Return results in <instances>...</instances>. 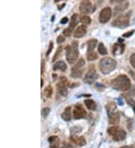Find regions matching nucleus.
<instances>
[{
  "mask_svg": "<svg viewBox=\"0 0 135 148\" xmlns=\"http://www.w3.org/2000/svg\"><path fill=\"white\" fill-rule=\"evenodd\" d=\"M111 86L120 91H128L131 88V81L125 75H119L111 82Z\"/></svg>",
  "mask_w": 135,
  "mask_h": 148,
  "instance_id": "nucleus-1",
  "label": "nucleus"
},
{
  "mask_svg": "<svg viewBox=\"0 0 135 148\" xmlns=\"http://www.w3.org/2000/svg\"><path fill=\"white\" fill-rule=\"evenodd\" d=\"M106 110L107 112L109 123L110 124H116L119 123L120 116H119V112L117 111L116 103L114 102L107 103L106 106Z\"/></svg>",
  "mask_w": 135,
  "mask_h": 148,
  "instance_id": "nucleus-2",
  "label": "nucleus"
},
{
  "mask_svg": "<svg viewBox=\"0 0 135 148\" xmlns=\"http://www.w3.org/2000/svg\"><path fill=\"white\" fill-rule=\"evenodd\" d=\"M116 67V62L111 58H104L100 61L99 68L102 73L107 75L110 73L113 72Z\"/></svg>",
  "mask_w": 135,
  "mask_h": 148,
  "instance_id": "nucleus-3",
  "label": "nucleus"
},
{
  "mask_svg": "<svg viewBox=\"0 0 135 148\" xmlns=\"http://www.w3.org/2000/svg\"><path fill=\"white\" fill-rule=\"evenodd\" d=\"M66 60L69 64H74L77 61L79 56V51H78V43L77 41H73L71 45L67 46L66 48Z\"/></svg>",
  "mask_w": 135,
  "mask_h": 148,
  "instance_id": "nucleus-4",
  "label": "nucleus"
},
{
  "mask_svg": "<svg viewBox=\"0 0 135 148\" xmlns=\"http://www.w3.org/2000/svg\"><path fill=\"white\" fill-rule=\"evenodd\" d=\"M107 132L115 141H123L126 138L127 133L123 129L119 127H111L108 128Z\"/></svg>",
  "mask_w": 135,
  "mask_h": 148,
  "instance_id": "nucleus-5",
  "label": "nucleus"
},
{
  "mask_svg": "<svg viewBox=\"0 0 135 148\" xmlns=\"http://www.w3.org/2000/svg\"><path fill=\"white\" fill-rule=\"evenodd\" d=\"M130 21V14H125L119 15L113 23L112 25L118 27L119 29H125V28L128 27L129 25Z\"/></svg>",
  "mask_w": 135,
  "mask_h": 148,
  "instance_id": "nucleus-6",
  "label": "nucleus"
},
{
  "mask_svg": "<svg viewBox=\"0 0 135 148\" xmlns=\"http://www.w3.org/2000/svg\"><path fill=\"white\" fill-rule=\"evenodd\" d=\"M87 115V113L83 106L80 104H76L74 107L73 110V117L74 119L79 120L86 118Z\"/></svg>",
  "mask_w": 135,
  "mask_h": 148,
  "instance_id": "nucleus-7",
  "label": "nucleus"
},
{
  "mask_svg": "<svg viewBox=\"0 0 135 148\" xmlns=\"http://www.w3.org/2000/svg\"><path fill=\"white\" fill-rule=\"evenodd\" d=\"M111 14L112 10L110 8L106 7L103 8L100 12V15H99V21L101 22V23H106L110 20Z\"/></svg>",
  "mask_w": 135,
  "mask_h": 148,
  "instance_id": "nucleus-8",
  "label": "nucleus"
},
{
  "mask_svg": "<svg viewBox=\"0 0 135 148\" xmlns=\"http://www.w3.org/2000/svg\"><path fill=\"white\" fill-rule=\"evenodd\" d=\"M98 77V76L97 73H96V69L90 68L89 71L87 73L86 76H85L84 82L86 83L92 84L97 79Z\"/></svg>",
  "mask_w": 135,
  "mask_h": 148,
  "instance_id": "nucleus-9",
  "label": "nucleus"
},
{
  "mask_svg": "<svg viewBox=\"0 0 135 148\" xmlns=\"http://www.w3.org/2000/svg\"><path fill=\"white\" fill-rule=\"evenodd\" d=\"M80 12L83 14H87L92 11V5L89 1H84L80 4L79 8Z\"/></svg>",
  "mask_w": 135,
  "mask_h": 148,
  "instance_id": "nucleus-10",
  "label": "nucleus"
},
{
  "mask_svg": "<svg viewBox=\"0 0 135 148\" xmlns=\"http://www.w3.org/2000/svg\"><path fill=\"white\" fill-rule=\"evenodd\" d=\"M87 32V27L86 25H80L78 29H76L74 32V37L76 38H80L83 37L86 34Z\"/></svg>",
  "mask_w": 135,
  "mask_h": 148,
  "instance_id": "nucleus-11",
  "label": "nucleus"
},
{
  "mask_svg": "<svg viewBox=\"0 0 135 148\" xmlns=\"http://www.w3.org/2000/svg\"><path fill=\"white\" fill-rule=\"evenodd\" d=\"M80 22V17L78 16V14H74L71 16V18L70 20V23H69V27L67 28L70 32H73L74 28L77 26V25L78 24V23Z\"/></svg>",
  "mask_w": 135,
  "mask_h": 148,
  "instance_id": "nucleus-12",
  "label": "nucleus"
},
{
  "mask_svg": "<svg viewBox=\"0 0 135 148\" xmlns=\"http://www.w3.org/2000/svg\"><path fill=\"white\" fill-rule=\"evenodd\" d=\"M70 139L71 140L72 142H74L76 145H78V146L80 147L84 146V145H86V144H87L86 139H85V138L83 137V136H71Z\"/></svg>",
  "mask_w": 135,
  "mask_h": 148,
  "instance_id": "nucleus-13",
  "label": "nucleus"
},
{
  "mask_svg": "<svg viewBox=\"0 0 135 148\" xmlns=\"http://www.w3.org/2000/svg\"><path fill=\"white\" fill-rule=\"evenodd\" d=\"M125 45L122 43H115L113 47V53L114 56H119L124 53Z\"/></svg>",
  "mask_w": 135,
  "mask_h": 148,
  "instance_id": "nucleus-14",
  "label": "nucleus"
},
{
  "mask_svg": "<svg viewBox=\"0 0 135 148\" xmlns=\"http://www.w3.org/2000/svg\"><path fill=\"white\" fill-rule=\"evenodd\" d=\"M50 143V148H60V139L57 136H51L48 138Z\"/></svg>",
  "mask_w": 135,
  "mask_h": 148,
  "instance_id": "nucleus-15",
  "label": "nucleus"
},
{
  "mask_svg": "<svg viewBox=\"0 0 135 148\" xmlns=\"http://www.w3.org/2000/svg\"><path fill=\"white\" fill-rule=\"evenodd\" d=\"M61 117L65 121H70L71 119V108L70 106L66 107Z\"/></svg>",
  "mask_w": 135,
  "mask_h": 148,
  "instance_id": "nucleus-16",
  "label": "nucleus"
},
{
  "mask_svg": "<svg viewBox=\"0 0 135 148\" xmlns=\"http://www.w3.org/2000/svg\"><path fill=\"white\" fill-rule=\"evenodd\" d=\"M83 73V68H79V67H77L75 66H74L73 68L71 69V76L73 78H80L81 77Z\"/></svg>",
  "mask_w": 135,
  "mask_h": 148,
  "instance_id": "nucleus-17",
  "label": "nucleus"
},
{
  "mask_svg": "<svg viewBox=\"0 0 135 148\" xmlns=\"http://www.w3.org/2000/svg\"><path fill=\"white\" fill-rule=\"evenodd\" d=\"M98 44V40L96 39H91L87 42V53L93 52L95 48Z\"/></svg>",
  "mask_w": 135,
  "mask_h": 148,
  "instance_id": "nucleus-18",
  "label": "nucleus"
},
{
  "mask_svg": "<svg viewBox=\"0 0 135 148\" xmlns=\"http://www.w3.org/2000/svg\"><path fill=\"white\" fill-rule=\"evenodd\" d=\"M128 6H129L128 2H123V3L119 5H117L116 7H115V9H114L115 14H119L120 12H123V11L128 8Z\"/></svg>",
  "mask_w": 135,
  "mask_h": 148,
  "instance_id": "nucleus-19",
  "label": "nucleus"
},
{
  "mask_svg": "<svg viewBox=\"0 0 135 148\" xmlns=\"http://www.w3.org/2000/svg\"><path fill=\"white\" fill-rule=\"evenodd\" d=\"M67 68V65L65 64V63L62 61H60V62H57L55 64L53 65V70L54 71H65Z\"/></svg>",
  "mask_w": 135,
  "mask_h": 148,
  "instance_id": "nucleus-20",
  "label": "nucleus"
},
{
  "mask_svg": "<svg viewBox=\"0 0 135 148\" xmlns=\"http://www.w3.org/2000/svg\"><path fill=\"white\" fill-rule=\"evenodd\" d=\"M84 103L89 110L94 111L96 109V103L92 100V99H85Z\"/></svg>",
  "mask_w": 135,
  "mask_h": 148,
  "instance_id": "nucleus-21",
  "label": "nucleus"
},
{
  "mask_svg": "<svg viewBox=\"0 0 135 148\" xmlns=\"http://www.w3.org/2000/svg\"><path fill=\"white\" fill-rule=\"evenodd\" d=\"M57 88L59 92H60V94H61L62 96H63V97H66V96L68 95V90H67L65 85H58L57 84Z\"/></svg>",
  "mask_w": 135,
  "mask_h": 148,
  "instance_id": "nucleus-22",
  "label": "nucleus"
},
{
  "mask_svg": "<svg viewBox=\"0 0 135 148\" xmlns=\"http://www.w3.org/2000/svg\"><path fill=\"white\" fill-rule=\"evenodd\" d=\"M53 94V88L51 85H48L46 87L44 90V95L47 98H50Z\"/></svg>",
  "mask_w": 135,
  "mask_h": 148,
  "instance_id": "nucleus-23",
  "label": "nucleus"
},
{
  "mask_svg": "<svg viewBox=\"0 0 135 148\" xmlns=\"http://www.w3.org/2000/svg\"><path fill=\"white\" fill-rule=\"evenodd\" d=\"M98 53L101 55H102V56H105V55L107 54V48L105 47V45L102 43H101L98 45Z\"/></svg>",
  "mask_w": 135,
  "mask_h": 148,
  "instance_id": "nucleus-24",
  "label": "nucleus"
},
{
  "mask_svg": "<svg viewBox=\"0 0 135 148\" xmlns=\"http://www.w3.org/2000/svg\"><path fill=\"white\" fill-rule=\"evenodd\" d=\"M80 22L86 25H89L91 23V18H90L89 16L85 15V16H83L80 18Z\"/></svg>",
  "mask_w": 135,
  "mask_h": 148,
  "instance_id": "nucleus-25",
  "label": "nucleus"
},
{
  "mask_svg": "<svg viewBox=\"0 0 135 148\" xmlns=\"http://www.w3.org/2000/svg\"><path fill=\"white\" fill-rule=\"evenodd\" d=\"M98 58V55L97 53H94V52H91L87 54V60L88 61H95Z\"/></svg>",
  "mask_w": 135,
  "mask_h": 148,
  "instance_id": "nucleus-26",
  "label": "nucleus"
},
{
  "mask_svg": "<svg viewBox=\"0 0 135 148\" xmlns=\"http://www.w3.org/2000/svg\"><path fill=\"white\" fill-rule=\"evenodd\" d=\"M82 131V128L80 127H72L71 130V132L72 136H75L76 134L79 133Z\"/></svg>",
  "mask_w": 135,
  "mask_h": 148,
  "instance_id": "nucleus-27",
  "label": "nucleus"
},
{
  "mask_svg": "<svg viewBox=\"0 0 135 148\" xmlns=\"http://www.w3.org/2000/svg\"><path fill=\"white\" fill-rule=\"evenodd\" d=\"M125 99L127 100V103H128V104H129V105L132 107V108H133L134 111V112H135V101L134 100L132 99V97H125Z\"/></svg>",
  "mask_w": 135,
  "mask_h": 148,
  "instance_id": "nucleus-28",
  "label": "nucleus"
},
{
  "mask_svg": "<svg viewBox=\"0 0 135 148\" xmlns=\"http://www.w3.org/2000/svg\"><path fill=\"white\" fill-rule=\"evenodd\" d=\"M62 47H60L59 48L57 49V51H56V53H55V55H54L53 58V62H55L56 59H57L59 57H60V54L62 53Z\"/></svg>",
  "mask_w": 135,
  "mask_h": 148,
  "instance_id": "nucleus-29",
  "label": "nucleus"
},
{
  "mask_svg": "<svg viewBox=\"0 0 135 148\" xmlns=\"http://www.w3.org/2000/svg\"><path fill=\"white\" fill-rule=\"evenodd\" d=\"M50 112H51V109L49 108H44L42 111V116H43L44 117H47V116L48 115Z\"/></svg>",
  "mask_w": 135,
  "mask_h": 148,
  "instance_id": "nucleus-30",
  "label": "nucleus"
},
{
  "mask_svg": "<svg viewBox=\"0 0 135 148\" xmlns=\"http://www.w3.org/2000/svg\"><path fill=\"white\" fill-rule=\"evenodd\" d=\"M53 48V41L50 42V44H49V47H48V49L47 51V53H46V56H48L49 54L51 53V51H52Z\"/></svg>",
  "mask_w": 135,
  "mask_h": 148,
  "instance_id": "nucleus-31",
  "label": "nucleus"
},
{
  "mask_svg": "<svg viewBox=\"0 0 135 148\" xmlns=\"http://www.w3.org/2000/svg\"><path fill=\"white\" fill-rule=\"evenodd\" d=\"M130 62H131V64H132V67L134 68H135V53L132 55L131 58H130Z\"/></svg>",
  "mask_w": 135,
  "mask_h": 148,
  "instance_id": "nucleus-32",
  "label": "nucleus"
},
{
  "mask_svg": "<svg viewBox=\"0 0 135 148\" xmlns=\"http://www.w3.org/2000/svg\"><path fill=\"white\" fill-rule=\"evenodd\" d=\"M134 30H132V31L128 32H126L125 34H123V36L124 38H129V37H131L134 34Z\"/></svg>",
  "mask_w": 135,
  "mask_h": 148,
  "instance_id": "nucleus-33",
  "label": "nucleus"
},
{
  "mask_svg": "<svg viewBox=\"0 0 135 148\" xmlns=\"http://www.w3.org/2000/svg\"><path fill=\"white\" fill-rule=\"evenodd\" d=\"M60 148H76L74 146H72L70 144H68V143H63L62 145Z\"/></svg>",
  "mask_w": 135,
  "mask_h": 148,
  "instance_id": "nucleus-34",
  "label": "nucleus"
},
{
  "mask_svg": "<svg viewBox=\"0 0 135 148\" xmlns=\"http://www.w3.org/2000/svg\"><path fill=\"white\" fill-rule=\"evenodd\" d=\"M64 41H65V38H64V37L62 36V35H60V36L57 38V39H56V42H57V43H59V44L63 43Z\"/></svg>",
  "mask_w": 135,
  "mask_h": 148,
  "instance_id": "nucleus-35",
  "label": "nucleus"
},
{
  "mask_svg": "<svg viewBox=\"0 0 135 148\" xmlns=\"http://www.w3.org/2000/svg\"><path fill=\"white\" fill-rule=\"evenodd\" d=\"M63 34H64V35L66 37H69L71 35V34H72L71 32H70L68 29H65L64 31H63Z\"/></svg>",
  "mask_w": 135,
  "mask_h": 148,
  "instance_id": "nucleus-36",
  "label": "nucleus"
},
{
  "mask_svg": "<svg viewBox=\"0 0 135 148\" xmlns=\"http://www.w3.org/2000/svg\"><path fill=\"white\" fill-rule=\"evenodd\" d=\"M68 21H69L68 17H63L61 20V21H60V23H61L62 24H66L67 23H68Z\"/></svg>",
  "mask_w": 135,
  "mask_h": 148,
  "instance_id": "nucleus-37",
  "label": "nucleus"
},
{
  "mask_svg": "<svg viewBox=\"0 0 135 148\" xmlns=\"http://www.w3.org/2000/svg\"><path fill=\"white\" fill-rule=\"evenodd\" d=\"M44 71V62L43 60L42 61V71H41V73L43 74Z\"/></svg>",
  "mask_w": 135,
  "mask_h": 148,
  "instance_id": "nucleus-38",
  "label": "nucleus"
},
{
  "mask_svg": "<svg viewBox=\"0 0 135 148\" xmlns=\"http://www.w3.org/2000/svg\"><path fill=\"white\" fill-rule=\"evenodd\" d=\"M110 2L111 3H114V2H119V3H122V2H123L124 1H125V0H110Z\"/></svg>",
  "mask_w": 135,
  "mask_h": 148,
  "instance_id": "nucleus-39",
  "label": "nucleus"
},
{
  "mask_svg": "<svg viewBox=\"0 0 135 148\" xmlns=\"http://www.w3.org/2000/svg\"><path fill=\"white\" fill-rule=\"evenodd\" d=\"M119 148H134L133 146L132 145H129V146H123V147H121Z\"/></svg>",
  "mask_w": 135,
  "mask_h": 148,
  "instance_id": "nucleus-40",
  "label": "nucleus"
},
{
  "mask_svg": "<svg viewBox=\"0 0 135 148\" xmlns=\"http://www.w3.org/2000/svg\"><path fill=\"white\" fill-rule=\"evenodd\" d=\"M130 73H131V76H132V77L133 78V79H134V80H135V75H134V73L132 72V71H130Z\"/></svg>",
  "mask_w": 135,
  "mask_h": 148,
  "instance_id": "nucleus-41",
  "label": "nucleus"
},
{
  "mask_svg": "<svg viewBox=\"0 0 135 148\" xmlns=\"http://www.w3.org/2000/svg\"><path fill=\"white\" fill-rule=\"evenodd\" d=\"M41 80H42V84H41V88H42V87H43V84H44V80L42 79H41Z\"/></svg>",
  "mask_w": 135,
  "mask_h": 148,
  "instance_id": "nucleus-42",
  "label": "nucleus"
},
{
  "mask_svg": "<svg viewBox=\"0 0 135 148\" xmlns=\"http://www.w3.org/2000/svg\"><path fill=\"white\" fill-rule=\"evenodd\" d=\"M60 1H62V0H54V2H60Z\"/></svg>",
  "mask_w": 135,
  "mask_h": 148,
  "instance_id": "nucleus-43",
  "label": "nucleus"
},
{
  "mask_svg": "<svg viewBox=\"0 0 135 148\" xmlns=\"http://www.w3.org/2000/svg\"><path fill=\"white\" fill-rule=\"evenodd\" d=\"M85 1H89V0H85Z\"/></svg>",
  "mask_w": 135,
  "mask_h": 148,
  "instance_id": "nucleus-44",
  "label": "nucleus"
}]
</instances>
